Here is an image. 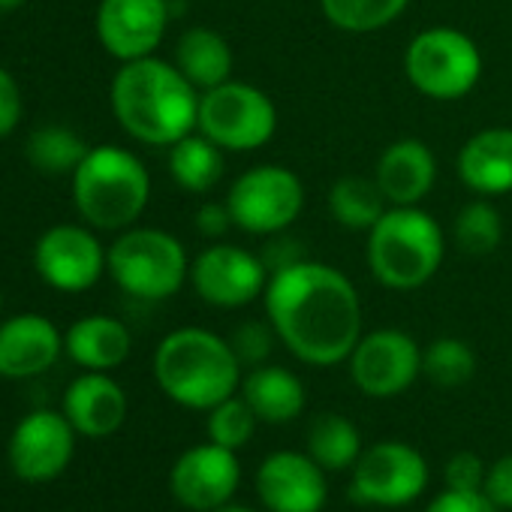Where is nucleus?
Wrapping results in <instances>:
<instances>
[{
    "label": "nucleus",
    "mask_w": 512,
    "mask_h": 512,
    "mask_svg": "<svg viewBox=\"0 0 512 512\" xmlns=\"http://www.w3.org/2000/svg\"><path fill=\"white\" fill-rule=\"evenodd\" d=\"M196 130L229 154L256 151L275 139L278 109L263 88L229 79L202 91Z\"/></svg>",
    "instance_id": "nucleus-8"
},
{
    "label": "nucleus",
    "mask_w": 512,
    "mask_h": 512,
    "mask_svg": "<svg viewBox=\"0 0 512 512\" xmlns=\"http://www.w3.org/2000/svg\"><path fill=\"white\" fill-rule=\"evenodd\" d=\"M410 0H320L326 22L344 34H377L404 16Z\"/></svg>",
    "instance_id": "nucleus-29"
},
{
    "label": "nucleus",
    "mask_w": 512,
    "mask_h": 512,
    "mask_svg": "<svg viewBox=\"0 0 512 512\" xmlns=\"http://www.w3.org/2000/svg\"><path fill=\"white\" fill-rule=\"evenodd\" d=\"M73 205L97 232H124L136 226L151 199L148 166L121 145H91L70 175Z\"/></svg>",
    "instance_id": "nucleus-4"
},
{
    "label": "nucleus",
    "mask_w": 512,
    "mask_h": 512,
    "mask_svg": "<svg viewBox=\"0 0 512 512\" xmlns=\"http://www.w3.org/2000/svg\"><path fill=\"white\" fill-rule=\"evenodd\" d=\"M347 368L362 395L398 398L422 377V347L404 329H374L359 338Z\"/></svg>",
    "instance_id": "nucleus-13"
},
{
    "label": "nucleus",
    "mask_w": 512,
    "mask_h": 512,
    "mask_svg": "<svg viewBox=\"0 0 512 512\" xmlns=\"http://www.w3.org/2000/svg\"><path fill=\"white\" fill-rule=\"evenodd\" d=\"M76 452V428L64 410H34L19 419L10 434L7 458L19 479L25 482H52L58 479Z\"/></svg>",
    "instance_id": "nucleus-14"
},
{
    "label": "nucleus",
    "mask_w": 512,
    "mask_h": 512,
    "mask_svg": "<svg viewBox=\"0 0 512 512\" xmlns=\"http://www.w3.org/2000/svg\"><path fill=\"white\" fill-rule=\"evenodd\" d=\"M455 172L476 196L512 193V127H485L473 133L458 151Z\"/></svg>",
    "instance_id": "nucleus-21"
},
{
    "label": "nucleus",
    "mask_w": 512,
    "mask_h": 512,
    "mask_svg": "<svg viewBox=\"0 0 512 512\" xmlns=\"http://www.w3.org/2000/svg\"><path fill=\"white\" fill-rule=\"evenodd\" d=\"M488 497H491V503L503 512V509H509L512 512V452H506V455H500L491 467H488V473H485V488H482Z\"/></svg>",
    "instance_id": "nucleus-37"
},
{
    "label": "nucleus",
    "mask_w": 512,
    "mask_h": 512,
    "mask_svg": "<svg viewBox=\"0 0 512 512\" xmlns=\"http://www.w3.org/2000/svg\"><path fill=\"white\" fill-rule=\"evenodd\" d=\"M305 452L326 473H341V470H353V464L359 461L365 446H362V434H359V428H356V422L350 416L320 413L308 425Z\"/></svg>",
    "instance_id": "nucleus-26"
},
{
    "label": "nucleus",
    "mask_w": 512,
    "mask_h": 512,
    "mask_svg": "<svg viewBox=\"0 0 512 512\" xmlns=\"http://www.w3.org/2000/svg\"><path fill=\"white\" fill-rule=\"evenodd\" d=\"M275 241L266 247V253H260L263 256V263L269 266V272H281V269H287V266H293V263H299V260H308V256L299 250V241H293V238H284V232L281 235H272Z\"/></svg>",
    "instance_id": "nucleus-39"
},
{
    "label": "nucleus",
    "mask_w": 512,
    "mask_h": 512,
    "mask_svg": "<svg viewBox=\"0 0 512 512\" xmlns=\"http://www.w3.org/2000/svg\"><path fill=\"white\" fill-rule=\"evenodd\" d=\"M109 269V247L88 223H55L34 244V272L58 293L76 296L100 284Z\"/></svg>",
    "instance_id": "nucleus-11"
},
{
    "label": "nucleus",
    "mask_w": 512,
    "mask_h": 512,
    "mask_svg": "<svg viewBox=\"0 0 512 512\" xmlns=\"http://www.w3.org/2000/svg\"><path fill=\"white\" fill-rule=\"evenodd\" d=\"M223 154L226 151L220 145H214L208 136L193 130L184 139H178L175 145H169L166 166H169L172 181L181 190L202 196V193H211L220 184L223 169H226V157Z\"/></svg>",
    "instance_id": "nucleus-25"
},
{
    "label": "nucleus",
    "mask_w": 512,
    "mask_h": 512,
    "mask_svg": "<svg viewBox=\"0 0 512 512\" xmlns=\"http://www.w3.org/2000/svg\"><path fill=\"white\" fill-rule=\"evenodd\" d=\"M211 512H253V509H250V506H244V503L229 500V503H223V506H217V509H211Z\"/></svg>",
    "instance_id": "nucleus-40"
},
{
    "label": "nucleus",
    "mask_w": 512,
    "mask_h": 512,
    "mask_svg": "<svg viewBox=\"0 0 512 512\" xmlns=\"http://www.w3.org/2000/svg\"><path fill=\"white\" fill-rule=\"evenodd\" d=\"M443 226L419 205H389L368 229V269L374 281L395 293L425 287L443 266Z\"/></svg>",
    "instance_id": "nucleus-5"
},
{
    "label": "nucleus",
    "mask_w": 512,
    "mask_h": 512,
    "mask_svg": "<svg viewBox=\"0 0 512 512\" xmlns=\"http://www.w3.org/2000/svg\"><path fill=\"white\" fill-rule=\"evenodd\" d=\"M269 278L272 272L263 263V256L238 244H208L190 263V287L196 296L205 305L223 311H235L263 299Z\"/></svg>",
    "instance_id": "nucleus-12"
},
{
    "label": "nucleus",
    "mask_w": 512,
    "mask_h": 512,
    "mask_svg": "<svg viewBox=\"0 0 512 512\" xmlns=\"http://www.w3.org/2000/svg\"><path fill=\"white\" fill-rule=\"evenodd\" d=\"M431 482L425 455L404 440H380L365 446L350 470L347 494L356 506L401 509L416 503Z\"/></svg>",
    "instance_id": "nucleus-10"
},
{
    "label": "nucleus",
    "mask_w": 512,
    "mask_h": 512,
    "mask_svg": "<svg viewBox=\"0 0 512 512\" xmlns=\"http://www.w3.org/2000/svg\"><path fill=\"white\" fill-rule=\"evenodd\" d=\"M154 380L172 404L208 413L241 389L244 365L229 338L202 326H181L157 344Z\"/></svg>",
    "instance_id": "nucleus-3"
},
{
    "label": "nucleus",
    "mask_w": 512,
    "mask_h": 512,
    "mask_svg": "<svg viewBox=\"0 0 512 512\" xmlns=\"http://www.w3.org/2000/svg\"><path fill=\"white\" fill-rule=\"evenodd\" d=\"M452 238L470 256H485L497 250V244L503 241V217L488 196L470 199L458 208L452 220Z\"/></svg>",
    "instance_id": "nucleus-30"
},
{
    "label": "nucleus",
    "mask_w": 512,
    "mask_h": 512,
    "mask_svg": "<svg viewBox=\"0 0 512 512\" xmlns=\"http://www.w3.org/2000/svg\"><path fill=\"white\" fill-rule=\"evenodd\" d=\"M238 485H241L238 452L211 440L184 449L169 470L172 497L193 512H211L229 503Z\"/></svg>",
    "instance_id": "nucleus-15"
},
{
    "label": "nucleus",
    "mask_w": 512,
    "mask_h": 512,
    "mask_svg": "<svg viewBox=\"0 0 512 512\" xmlns=\"http://www.w3.org/2000/svg\"><path fill=\"white\" fill-rule=\"evenodd\" d=\"M485 70V58L473 37L458 28L434 25L422 28L404 49V76L428 100L467 97Z\"/></svg>",
    "instance_id": "nucleus-7"
},
{
    "label": "nucleus",
    "mask_w": 512,
    "mask_h": 512,
    "mask_svg": "<svg viewBox=\"0 0 512 512\" xmlns=\"http://www.w3.org/2000/svg\"><path fill=\"white\" fill-rule=\"evenodd\" d=\"M133 335L109 314H88L64 332V353L82 371H115L130 359Z\"/></svg>",
    "instance_id": "nucleus-22"
},
{
    "label": "nucleus",
    "mask_w": 512,
    "mask_h": 512,
    "mask_svg": "<svg viewBox=\"0 0 512 512\" xmlns=\"http://www.w3.org/2000/svg\"><path fill=\"white\" fill-rule=\"evenodd\" d=\"M0 317H4V293H0Z\"/></svg>",
    "instance_id": "nucleus-42"
},
{
    "label": "nucleus",
    "mask_w": 512,
    "mask_h": 512,
    "mask_svg": "<svg viewBox=\"0 0 512 512\" xmlns=\"http://www.w3.org/2000/svg\"><path fill=\"white\" fill-rule=\"evenodd\" d=\"M64 416L82 437H112L127 419V392L106 371H85L64 392Z\"/></svg>",
    "instance_id": "nucleus-19"
},
{
    "label": "nucleus",
    "mask_w": 512,
    "mask_h": 512,
    "mask_svg": "<svg viewBox=\"0 0 512 512\" xmlns=\"http://www.w3.org/2000/svg\"><path fill=\"white\" fill-rule=\"evenodd\" d=\"M193 226L202 238L220 241L232 229V214H229L226 202H202L193 214Z\"/></svg>",
    "instance_id": "nucleus-38"
},
{
    "label": "nucleus",
    "mask_w": 512,
    "mask_h": 512,
    "mask_svg": "<svg viewBox=\"0 0 512 512\" xmlns=\"http://www.w3.org/2000/svg\"><path fill=\"white\" fill-rule=\"evenodd\" d=\"M22 112V88L7 67H0V139H10L16 133V127L22 124Z\"/></svg>",
    "instance_id": "nucleus-35"
},
{
    "label": "nucleus",
    "mask_w": 512,
    "mask_h": 512,
    "mask_svg": "<svg viewBox=\"0 0 512 512\" xmlns=\"http://www.w3.org/2000/svg\"><path fill=\"white\" fill-rule=\"evenodd\" d=\"M28 4V0H0V13H16Z\"/></svg>",
    "instance_id": "nucleus-41"
},
{
    "label": "nucleus",
    "mask_w": 512,
    "mask_h": 512,
    "mask_svg": "<svg viewBox=\"0 0 512 512\" xmlns=\"http://www.w3.org/2000/svg\"><path fill=\"white\" fill-rule=\"evenodd\" d=\"M253 488L269 512H323L329 500L326 470L308 455L281 449L260 461Z\"/></svg>",
    "instance_id": "nucleus-17"
},
{
    "label": "nucleus",
    "mask_w": 512,
    "mask_h": 512,
    "mask_svg": "<svg viewBox=\"0 0 512 512\" xmlns=\"http://www.w3.org/2000/svg\"><path fill=\"white\" fill-rule=\"evenodd\" d=\"M256 425H260V419H256L250 404L241 398V392H235L232 398H226V401H220L217 407L208 410L205 431H208L211 443H220V446L238 452L253 440Z\"/></svg>",
    "instance_id": "nucleus-32"
},
{
    "label": "nucleus",
    "mask_w": 512,
    "mask_h": 512,
    "mask_svg": "<svg viewBox=\"0 0 512 512\" xmlns=\"http://www.w3.org/2000/svg\"><path fill=\"white\" fill-rule=\"evenodd\" d=\"M476 374V353L461 338H437L422 347V377L440 389H458Z\"/></svg>",
    "instance_id": "nucleus-31"
},
{
    "label": "nucleus",
    "mask_w": 512,
    "mask_h": 512,
    "mask_svg": "<svg viewBox=\"0 0 512 512\" xmlns=\"http://www.w3.org/2000/svg\"><path fill=\"white\" fill-rule=\"evenodd\" d=\"M485 473H488L485 461L476 452L461 449L446 461L443 482H446V488H458V491H482L485 488Z\"/></svg>",
    "instance_id": "nucleus-34"
},
{
    "label": "nucleus",
    "mask_w": 512,
    "mask_h": 512,
    "mask_svg": "<svg viewBox=\"0 0 512 512\" xmlns=\"http://www.w3.org/2000/svg\"><path fill=\"white\" fill-rule=\"evenodd\" d=\"M275 341H278V335H275V329H272L269 320H266V323H260V320H247V323H241V326L232 332V338H229V344H232V350H235V356L241 359L244 368L266 365L269 356H272Z\"/></svg>",
    "instance_id": "nucleus-33"
},
{
    "label": "nucleus",
    "mask_w": 512,
    "mask_h": 512,
    "mask_svg": "<svg viewBox=\"0 0 512 512\" xmlns=\"http://www.w3.org/2000/svg\"><path fill=\"white\" fill-rule=\"evenodd\" d=\"M64 353L61 329L34 311L0 320V377L31 380L46 374Z\"/></svg>",
    "instance_id": "nucleus-18"
},
{
    "label": "nucleus",
    "mask_w": 512,
    "mask_h": 512,
    "mask_svg": "<svg viewBox=\"0 0 512 512\" xmlns=\"http://www.w3.org/2000/svg\"><path fill=\"white\" fill-rule=\"evenodd\" d=\"M169 22V0H100L94 28L106 55L127 64L154 55Z\"/></svg>",
    "instance_id": "nucleus-16"
},
{
    "label": "nucleus",
    "mask_w": 512,
    "mask_h": 512,
    "mask_svg": "<svg viewBox=\"0 0 512 512\" xmlns=\"http://www.w3.org/2000/svg\"><path fill=\"white\" fill-rule=\"evenodd\" d=\"M199 91L187 76L157 55L127 61L118 67L109 85V103L118 127L154 148H169L199 121Z\"/></svg>",
    "instance_id": "nucleus-2"
},
{
    "label": "nucleus",
    "mask_w": 512,
    "mask_h": 512,
    "mask_svg": "<svg viewBox=\"0 0 512 512\" xmlns=\"http://www.w3.org/2000/svg\"><path fill=\"white\" fill-rule=\"evenodd\" d=\"M425 512H500L485 491H458V488H443Z\"/></svg>",
    "instance_id": "nucleus-36"
},
{
    "label": "nucleus",
    "mask_w": 512,
    "mask_h": 512,
    "mask_svg": "<svg viewBox=\"0 0 512 512\" xmlns=\"http://www.w3.org/2000/svg\"><path fill=\"white\" fill-rule=\"evenodd\" d=\"M121 293L139 302H166L190 281V256L166 229L130 226L109 244V269Z\"/></svg>",
    "instance_id": "nucleus-6"
},
{
    "label": "nucleus",
    "mask_w": 512,
    "mask_h": 512,
    "mask_svg": "<svg viewBox=\"0 0 512 512\" xmlns=\"http://www.w3.org/2000/svg\"><path fill=\"white\" fill-rule=\"evenodd\" d=\"M0 380H4V377H0Z\"/></svg>",
    "instance_id": "nucleus-43"
},
{
    "label": "nucleus",
    "mask_w": 512,
    "mask_h": 512,
    "mask_svg": "<svg viewBox=\"0 0 512 512\" xmlns=\"http://www.w3.org/2000/svg\"><path fill=\"white\" fill-rule=\"evenodd\" d=\"M226 208L232 226L247 235H281L287 232L305 208L302 178L281 163H263L241 172L226 190Z\"/></svg>",
    "instance_id": "nucleus-9"
},
{
    "label": "nucleus",
    "mask_w": 512,
    "mask_h": 512,
    "mask_svg": "<svg viewBox=\"0 0 512 512\" xmlns=\"http://www.w3.org/2000/svg\"><path fill=\"white\" fill-rule=\"evenodd\" d=\"M263 305L278 341L311 368L347 362L365 335L359 290L329 263L299 260L272 272Z\"/></svg>",
    "instance_id": "nucleus-1"
},
{
    "label": "nucleus",
    "mask_w": 512,
    "mask_h": 512,
    "mask_svg": "<svg viewBox=\"0 0 512 512\" xmlns=\"http://www.w3.org/2000/svg\"><path fill=\"white\" fill-rule=\"evenodd\" d=\"M241 398L266 425H287L302 416L308 404L305 383L284 365H256L241 380Z\"/></svg>",
    "instance_id": "nucleus-23"
},
{
    "label": "nucleus",
    "mask_w": 512,
    "mask_h": 512,
    "mask_svg": "<svg viewBox=\"0 0 512 512\" xmlns=\"http://www.w3.org/2000/svg\"><path fill=\"white\" fill-rule=\"evenodd\" d=\"M172 64L202 94V91H211L232 79L235 58H232V46L226 43L223 34H217L214 28L196 25L178 37Z\"/></svg>",
    "instance_id": "nucleus-24"
},
{
    "label": "nucleus",
    "mask_w": 512,
    "mask_h": 512,
    "mask_svg": "<svg viewBox=\"0 0 512 512\" xmlns=\"http://www.w3.org/2000/svg\"><path fill=\"white\" fill-rule=\"evenodd\" d=\"M374 181L389 205H422L437 184V157L422 139H398L383 148Z\"/></svg>",
    "instance_id": "nucleus-20"
},
{
    "label": "nucleus",
    "mask_w": 512,
    "mask_h": 512,
    "mask_svg": "<svg viewBox=\"0 0 512 512\" xmlns=\"http://www.w3.org/2000/svg\"><path fill=\"white\" fill-rule=\"evenodd\" d=\"M386 208L389 202L374 175H344L329 187V214L344 229L368 232L386 214Z\"/></svg>",
    "instance_id": "nucleus-28"
},
{
    "label": "nucleus",
    "mask_w": 512,
    "mask_h": 512,
    "mask_svg": "<svg viewBox=\"0 0 512 512\" xmlns=\"http://www.w3.org/2000/svg\"><path fill=\"white\" fill-rule=\"evenodd\" d=\"M88 151H91V145L67 124L37 127L25 142V157H28L31 169L46 178L73 175Z\"/></svg>",
    "instance_id": "nucleus-27"
}]
</instances>
